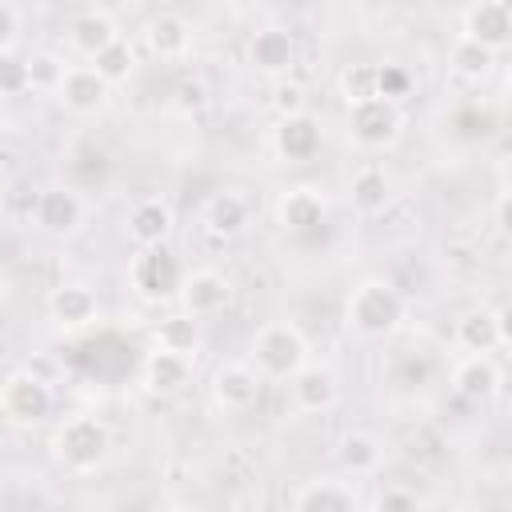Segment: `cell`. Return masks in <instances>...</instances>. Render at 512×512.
Instances as JSON below:
<instances>
[{
    "instance_id": "6da1fadb",
    "label": "cell",
    "mask_w": 512,
    "mask_h": 512,
    "mask_svg": "<svg viewBox=\"0 0 512 512\" xmlns=\"http://www.w3.org/2000/svg\"><path fill=\"white\" fill-rule=\"evenodd\" d=\"M108 452H112V432L104 420L80 412V416H68L56 432H52V456L64 472L72 476H92L108 464Z\"/></svg>"
},
{
    "instance_id": "7a4b0ae2",
    "label": "cell",
    "mask_w": 512,
    "mask_h": 512,
    "mask_svg": "<svg viewBox=\"0 0 512 512\" xmlns=\"http://www.w3.org/2000/svg\"><path fill=\"white\" fill-rule=\"evenodd\" d=\"M308 360H312L308 336L292 320H268V324L256 328V336H252V360L248 364L264 380H292Z\"/></svg>"
},
{
    "instance_id": "3957f363",
    "label": "cell",
    "mask_w": 512,
    "mask_h": 512,
    "mask_svg": "<svg viewBox=\"0 0 512 512\" xmlns=\"http://www.w3.org/2000/svg\"><path fill=\"white\" fill-rule=\"evenodd\" d=\"M344 320L360 336H388L404 320V296L388 280H360L344 300Z\"/></svg>"
},
{
    "instance_id": "277c9868",
    "label": "cell",
    "mask_w": 512,
    "mask_h": 512,
    "mask_svg": "<svg viewBox=\"0 0 512 512\" xmlns=\"http://www.w3.org/2000/svg\"><path fill=\"white\" fill-rule=\"evenodd\" d=\"M128 284L144 296V300H172L184 284V268L176 260V252H168L164 244H152V248H140L128 264Z\"/></svg>"
},
{
    "instance_id": "5b68a950",
    "label": "cell",
    "mask_w": 512,
    "mask_h": 512,
    "mask_svg": "<svg viewBox=\"0 0 512 512\" xmlns=\"http://www.w3.org/2000/svg\"><path fill=\"white\" fill-rule=\"evenodd\" d=\"M460 40L484 48V52H504L512 44V4L508 0H472L460 8Z\"/></svg>"
},
{
    "instance_id": "8992f818",
    "label": "cell",
    "mask_w": 512,
    "mask_h": 512,
    "mask_svg": "<svg viewBox=\"0 0 512 512\" xmlns=\"http://www.w3.org/2000/svg\"><path fill=\"white\" fill-rule=\"evenodd\" d=\"M400 108L388 104V100H364L356 108H348V140L364 152H384L396 144L400 136Z\"/></svg>"
},
{
    "instance_id": "52a82bcc",
    "label": "cell",
    "mask_w": 512,
    "mask_h": 512,
    "mask_svg": "<svg viewBox=\"0 0 512 512\" xmlns=\"http://www.w3.org/2000/svg\"><path fill=\"white\" fill-rule=\"evenodd\" d=\"M0 408H4L16 424H36V420L48 416L52 392H48V384H44L32 368H16V372H8L4 384H0Z\"/></svg>"
},
{
    "instance_id": "ba28073f",
    "label": "cell",
    "mask_w": 512,
    "mask_h": 512,
    "mask_svg": "<svg viewBox=\"0 0 512 512\" xmlns=\"http://www.w3.org/2000/svg\"><path fill=\"white\" fill-rule=\"evenodd\" d=\"M180 300V312L192 316V320H208L216 312L228 308L232 300V280L216 268H196V272H184V284L176 292Z\"/></svg>"
},
{
    "instance_id": "9c48e42d",
    "label": "cell",
    "mask_w": 512,
    "mask_h": 512,
    "mask_svg": "<svg viewBox=\"0 0 512 512\" xmlns=\"http://www.w3.org/2000/svg\"><path fill=\"white\" fill-rule=\"evenodd\" d=\"M324 144V124L312 112H296V116H280L272 128V152L284 164H308Z\"/></svg>"
},
{
    "instance_id": "30bf717a",
    "label": "cell",
    "mask_w": 512,
    "mask_h": 512,
    "mask_svg": "<svg viewBox=\"0 0 512 512\" xmlns=\"http://www.w3.org/2000/svg\"><path fill=\"white\" fill-rule=\"evenodd\" d=\"M248 64L268 80H288V72L296 64V36L280 24L256 28L248 36Z\"/></svg>"
},
{
    "instance_id": "8fae6325",
    "label": "cell",
    "mask_w": 512,
    "mask_h": 512,
    "mask_svg": "<svg viewBox=\"0 0 512 512\" xmlns=\"http://www.w3.org/2000/svg\"><path fill=\"white\" fill-rule=\"evenodd\" d=\"M456 344L468 356H492L508 348V312L504 308H468L456 320Z\"/></svg>"
},
{
    "instance_id": "7c38bea8",
    "label": "cell",
    "mask_w": 512,
    "mask_h": 512,
    "mask_svg": "<svg viewBox=\"0 0 512 512\" xmlns=\"http://www.w3.org/2000/svg\"><path fill=\"white\" fill-rule=\"evenodd\" d=\"M52 96H56L60 108L72 112V116H96V112L108 104L112 88L96 76L92 64H68V68H64V80L56 84Z\"/></svg>"
},
{
    "instance_id": "4fadbf2b",
    "label": "cell",
    "mask_w": 512,
    "mask_h": 512,
    "mask_svg": "<svg viewBox=\"0 0 512 512\" xmlns=\"http://www.w3.org/2000/svg\"><path fill=\"white\" fill-rule=\"evenodd\" d=\"M264 392V376L248 360H228L212 372V396L224 412H248Z\"/></svg>"
},
{
    "instance_id": "5bb4252c",
    "label": "cell",
    "mask_w": 512,
    "mask_h": 512,
    "mask_svg": "<svg viewBox=\"0 0 512 512\" xmlns=\"http://www.w3.org/2000/svg\"><path fill=\"white\" fill-rule=\"evenodd\" d=\"M288 396L296 412H328L340 400V380L328 364L308 360L292 380H288Z\"/></svg>"
},
{
    "instance_id": "9a60e30c",
    "label": "cell",
    "mask_w": 512,
    "mask_h": 512,
    "mask_svg": "<svg viewBox=\"0 0 512 512\" xmlns=\"http://www.w3.org/2000/svg\"><path fill=\"white\" fill-rule=\"evenodd\" d=\"M148 56L156 60H184L192 48V24L180 12H152L140 28Z\"/></svg>"
},
{
    "instance_id": "2e32d148",
    "label": "cell",
    "mask_w": 512,
    "mask_h": 512,
    "mask_svg": "<svg viewBox=\"0 0 512 512\" xmlns=\"http://www.w3.org/2000/svg\"><path fill=\"white\" fill-rule=\"evenodd\" d=\"M324 216H328V200L312 184H296L276 196V224L284 232H312L324 224Z\"/></svg>"
},
{
    "instance_id": "e0dca14e",
    "label": "cell",
    "mask_w": 512,
    "mask_h": 512,
    "mask_svg": "<svg viewBox=\"0 0 512 512\" xmlns=\"http://www.w3.org/2000/svg\"><path fill=\"white\" fill-rule=\"evenodd\" d=\"M292 512H360L356 508V488L336 476H316L296 488Z\"/></svg>"
},
{
    "instance_id": "ac0fdd59",
    "label": "cell",
    "mask_w": 512,
    "mask_h": 512,
    "mask_svg": "<svg viewBox=\"0 0 512 512\" xmlns=\"http://www.w3.org/2000/svg\"><path fill=\"white\" fill-rule=\"evenodd\" d=\"M116 36H120V28H116V20H112L108 8H84V12H76L72 24H68V44H72V52H80L84 60H96Z\"/></svg>"
},
{
    "instance_id": "d6986e66",
    "label": "cell",
    "mask_w": 512,
    "mask_h": 512,
    "mask_svg": "<svg viewBox=\"0 0 512 512\" xmlns=\"http://www.w3.org/2000/svg\"><path fill=\"white\" fill-rule=\"evenodd\" d=\"M32 220L52 232V236H64V232H76L80 220H84V204L72 188H44L32 204Z\"/></svg>"
},
{
    "instance_id": "ffe728a7",
    "label": "cell",
    "mask_w": 512,
    "mask_h": 512,
    "mask_svg": "<svg viewBox=\"0 0 512 512\" xmlns=\"http://www.w3.org/2000/svg\"><path fill=\"white\" fill-rule=\"evenodd\" d=\"M100 312V300L88 284H60L52 288L48 296V316L64 328V332H76V328H88Z\"/></svg>"
},
{
    "instance_id": "44dd1931",
    "label": "cell",
    "mask_w": 512,
    "mask_h": 512,
    "mask_svg": "<svg viewBox=\"0 0 512 512\" xmlns=\"http://www.w3.org/2000/svg\"><path fill=\"white\" fill-rule=\"evenodd\" d=\"M500 364L492 356H464L456 368H452V392L472 400V404H484L500 392Z\"/></svg>"
},
{
    "instance_id": "7402d4cb",
    "label": "cell",
    "mask_w": 512,
    "mask_h": 512,
    "mask_svg": "<svg viewBox=\"0 0 512 512\" xmlns=\"http://www.w3.org/2000/svg\"><path fill=\"white\" fill-rule=\"evenodd\" d=\"M348 200L360 216H376L388 208L392 200V176L384 172V164H360L348 176Z\"/></svg>"
},
{
    "instance_id": "603a6c76",
    "label": "cell",
    "mask_w": 512,
    "mask_h": 512,
    "mask_svg": "<svg viewBox=\"0 0 512 512\" xmlns=\"http://www.w3.org/2000/svg\"><path fill=\"white\" fill-rule=\"evenodd\" d=\"M144 384L156 396H176L192 384V360L176 356V352H164V348H152L144 356Z\"/></svg>"
},
{
    "instance_id": "cb8c5ba5",
    "label": "cell",
    "mask_w": 512,
    "mask_h": 512,
    "mask_svg": "<svg viewBox=\"0 0 512 512\" xmlns=\"http://www.w3.org/2000/svg\"><path fill=\"white\" fill-rule=\"evenodd\" d=\"M336 460H340V468L348 476H372L380 468V460H384V444H380V436H372L364 428H352V432L340 436Z\"/></svg>"
},
{
    "instance_id": "d4e9b609",
    "label": "cell",
    "mask_w": 512,
    "mask_h": 512,
    "mask_svg": "<svg viewBox=\"0 0 512 512\" xmlns=\"http://www.w3.org/2000/svg\"><path fill=\"white\" fill-rule=\"evenodd\" d=\"M248 216H252V208H248V200H244L240 192H216V196L204 204V224H208V232H212V236H224V240L240 236V232L248 228Z\"/></svg>"
},
{
    "instance_id": "484cf974",
    "label": "cell",
    "mask_w": 512,
    "mask_h": 512,
    "mask_svg": "<svg viewBox=\"0 0 512 512\" xmlns=\"http://www.w3.org/2000/svg\"><path fill=\"white\" fill-rule=\"evenodd\" d=\"M128 232H132V240H136L140 248L164 244V236L172 232V208H168L164 200H156V196L140 200V204L132 208V216H128Z\"/></svg>"
},
{
    "instance_id": "4316f807",
    "label": "cell",
    "mask_w": 512,
    "mask_h": 512,
    "mask_svg": "<svg viewBox=\"0 0 512 512\" xmlns=\"http://www.w3.org/2000/svg\"><path fill=\"white\" fill-rule=\"evenodd\" d=\"M152 348H164V352H176V356H188L196 360V348H200V320L176 312V316H164L152 332Z\"/></svg>"
},
{
    "instance_id": "83f0119b",
    "label": "cell",
    "mask_w": 512,
    "mask_h": 512,
    "mask_svg": "<svg viewBox=\"0 0 512 512\" xmlns=\"http://www.w3.org/2000/svg\"><path fill=\"white\" fill-rule=\"evenodd\" d=\"M92 68H96V76L108 84V88H116V84H124L132 72H136V48L124 40V36H116L96 60H88Z\"/></svg>"
},
{
    "instance_id": "f1b7e54d",
    "label": "cell",
    "mask_w": 512,
    "mask_h": 512,
    "mask_svg": "<svg viewBox=\"0 0 512 512\" xmlns=\"http://www.w3.org/2000/svg\"><path fill=\"white\" fill-rule=\"evenodd\" d=\"M336 88H340V100L348 108H356L364 100H376V68L372 64H348L336 76Z\"/></svg>"
},
{
    "instance_id": "f546056e",
    "label": "cell",
    "mask_w": 512,
    "mask_h": 512,
    "mask_svg": "<svg viewBox=\"0 0 512 512\" xmlns=\"http://www.w3.org/2000/svg\"><path fill=\"white\" fill-rule=\"evenodd\" d=\"M492 60H496L492 52H484V48H476V44H468V40L456 36V44H452V72H456V76L480 80V76L492 72Z\"/></svg>"
},
{
    "instance_id": "4dcf8cb0",
    "label": "cell",
    "mask_w": 512,
    "mask_h": 512,
    "mask_svg": "<svg viewBox=\"0 0 512 512\" xmlns=\"http://www.w3.org/2000/svg\"><path fill=\"white\" fill-rule=\"evenodd\" d=\"M64 56L56 52H32L28 56V88H40V92H56V84L64 80Z\"/></svg>"
},
{
    "instance_id": "1f68e13d",
    "label": "cell",
    "mask_w": 512,
    "mask_h": 512,
    "mask_svg": "<svg viewBox=\"0 0 512 512\" xmlns=\"http://www.w3.org/2000/svg\"><path fill=\"white\" fill-rule=\"evenodd\" d=\"M376 68V100L400 104L412 92V72L404 64H372Z\"/></svg>"
},
{
    "instance_id": "d6a6232c",
    "label": "cell",
    "mask_w": 512,
    "mask_h": 512,
    "mask_svg": "<svg viewBox=\"0 0 512 512\" xmlns=\"http://www.w3.org/2000/svg\"><path fill=\"white\" fill-rule=\"evenodd\" d=\"M372 512H424V500L404 484H388V488L376 492Z\"/></svg>"
},
{
    "instance_id": "836d02e7",
    "label": "cell",
    "mask_w": 512,
    "mask_h": 512,
    "mask_svg": "<svg viewBox=\"0 0 512 512\" xmlns=\"http://www.w3.org/2000/svg\"><path fill=\"white\" fill-rule=\"evenodd\" d=\"M28 92V60L16 52L0 56V96H24Z\"/></svg>"
},
{
    "instance_id": "e575fe53",
    "label": "cell",
    "mask_w": 512,
    "mask_h": 512,
    "mask_svg": "<svg viewBox=\"0 0 512 512\" xmlns=\"http://www.w3.org/2000/svg\"><path fill=\"white\" fill-rule=\"evenodd\" d=\"M272 108H276V120H280V116H296V112H308V96H304V84H296V80H276V96H272Z\"/></svg>"
},
{
    "instance_id": "d590c367",
    "label": "cell",
    "mask_w": 512,
    "mask_h": 512,
    "mask_svg": "<svg viewBox=\"0 0 512 512\" xmlns=\"http://www.w3.org/2000/svg\"><path fill=\"white\" fill-rule=\"evenodd\" d=\"M16 40H20V8L0 0V56L16 52Z\"/></svg>"
},
{
    "instance_id": "8d00e7d4",
    "label": "cell",
    "mask_w": 512,
    "mask_h": 512,
    "mask_svg": "<svg viewBox=\"0 0 512 512\" xmlns=\"http://www.w3.org/2000/svg\"><path fill=\"white\" fill-rule=\"evenodd\" d=\"M496 228H500V232H508V192H500V196H496Z\"/></svg>"
}]
</instances>
